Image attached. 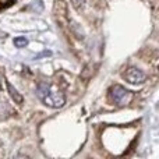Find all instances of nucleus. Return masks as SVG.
I'll use <instances>...</instances> for the list:
<instances>
[{
	"instance_id": "nucleus-1",
	"label": "nucleus",
	"mask_w": 159,
	"mask_h": 159,
	"mask_svg": "<svg viewBox=\"0 0 159 159\" xmlns=\"http://www.w3.org/2000/svg\"><path fill=\"white\" fill-rule=\"evenodd\" d=\"M7 82L3 80V77L0 75V113H4L10 110V102H8V92L4 89V85Z\"/></svg>"
},
{
	"instance_id": "nucleus-2",
	"label": "nucleus",
	"mask_w": 159,
	"mask_h": 159,
	"mask_svg": "<svg viewBox=\"0 0 159 159\" xmlns=\"http://www.w3.org/2000/svg\"><path fill=\"white\" fill-rule=\"evenodd\" d=\"M129 71L133 75H130L129 73H124V75H123V77L126 78L129 82H133V84H135V82H141V81L144 80V74H143V73H140L138 70H135V69H130Z\"/></svg>"
},
{
	"instance_id": "nucleus-3",
	"label": "nucleus",
	"mask_w": 159,
	"mask_h": 159,
	"mask_svg": "<svg viewBox=\"0 0 159 159\" xmlns=\"http://www.w3.org/2000/svg\"><path fill=\"white\" fill-rule=\"evenodd\" d=\"M17 2H20V0H0V11L6 10V8L11 7L13 4H16Z\"/></svg>"
}]
</instances>
